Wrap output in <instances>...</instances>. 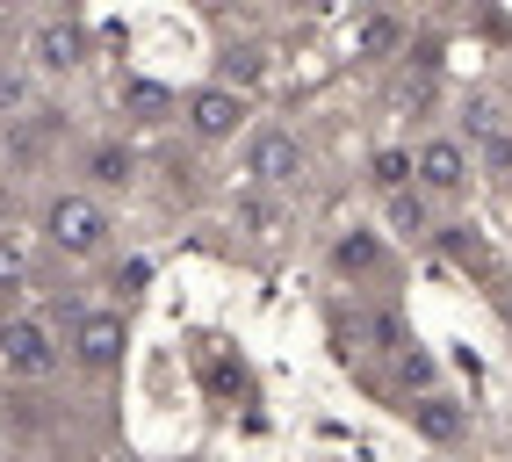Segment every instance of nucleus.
Segmentation results:
<instances>
[{
    "instance_id": "obj_14",
    "label": "nucleus",
    "mask_w": 512,
    "mask_h": 462,
    "mask_svg": "<svg viewBox=\"0 0 512 462\" xmlns=\"http://www.w3.org/2000/svg\"><path fill=\"white\" fill-rule=\"evenodd\" d=\"M224 80H231L238 94H253V87L267 80V51H260V44H231V51H224Z\"/></svg>"
},
{
    "instance_id": "obj_21",
    "label": "nucleus",
    "mask_w": 512,
    "mask_h": 462,
    "mask_svg": "<svg viewBox=\"0 0 512 462\" xmlns=\"http://www.w3.org/2000/svg\"><path fill=\"white\" fill-rule=\"evenodd\" d=\"M440 246H448V260H462V268H484V246H476L469 224H448V231H440Z\"/></svg>"
},
{
    "instance_id": "obj_8",
    "label": "nucleus",
    "mask_w": 512,
    "mask_h": 462,
    "mask_svg": "<svg viewBox=\"0 0 512 462\" xmlns=\"http://www.w3.org/2000/svg\"><path fill=\"white\" fill-rule=\"evenodd\" d=\"M123 347H130L123 311H94V318H80V333H73V354L87 361V369H116Z\"/></svg>"
},
{
    "instance_id": "obj_23",
    "label": "nucleus",
    "mask_w": 512,
    "mask_h": 462,
    "mask_svg": "<svg viewBox=\"0 0 512 462\" xmlns=\"http://www.w3.org/2000/svg\"><path fill=\"white\" fill-rule=\"evenodd\" d=\"M498 102H469V138H484V130H498Z\"/></svg>"
},
{
    "instance_id": "obj_18",
    "label": "nucleus",
    "mask_w": 512,
    "mask_h": 462,
    "mask_svg": "<svg viewBox=\"0 0 512 462\" xmlns=\"http://www.w3.org/2000/svg\"><path fill=\"white\" fill-rule=\"evenodd\" d=\"M368 167H375V188H404V181H412V152H397V145H383V152L368 159Z\"/></svg>"
},
{
    "instance_id": "obj_26",
    "label": "nucleus",
    "mask_w": 512,
    "mask_h": 462,
    "mask_svg": "<svg viewBox=\"0 0 512 462\" xmlns=\"http://www.w3.org/2000/svg\"><path fill=\"white\" fill-rule=\"evenodd\" d=\"M505 311H512V304H505Z\"/></svg>"
},
{
    "instance_id": "obj_22",
    "label": "nucleus",
    "mask_w": 512,
    "mask_h": 462,
    "mask_svg": "<svg viewBox=\"0 0 512 462\" xmlns=\"http://www.w3.org/2000/svg\"><path fill=\"white\" fill-rule=\"evenodd\" d=\"M145 282H152V260H123V268H116V289L123 296H138Z\"/></svg>"
},
{
    "instance_id": "obj_7",
    "label": "nucleus",
    "mask_w": 512,
    "mask_h": 462,
    "mask_svg": "<svg viewBox=\"0 0 512 462\" xmlns=\"http://www.w3.org/2000/svg\"><path fill=\"white\" fill-rule=\"evenodd\" d=\"M412 174H419V188H433V195H462V188H469V152H462L455 138H426L419 159H412Z\"/></svg>"
},
{
    "instance_id": "obj_11",
    "label": "nucleus",
    "mask_w": 512,
    "mask_h": 462,
    "mask_svg": "<svg viewBox=\"0 0 512 462\" xmlns=\"http://www.w3.org/2000/svg\"><path fill=\"white\" fill-rule=\"evenodd\" d=\"M123 116L130 123H166V116H174V94H166L159 80H130L123 87Z\"/></svg>"
},
{
    "instance_id": "obj_2",
    "label": "nucleus",
    "mask_w": 512,
    "mask_h": 462,
    "mask_svg": "<svg viewBox=\"0 0 512 462\" xmlns=\"http://www.w3.org/2000/svg\"><path fill=\"white\" fill-rule=\"evenodd\" d=\"M0 369L8 376H51L58 369V333L44 318H8L0 325Z\"/></svg>"
},
{
    "instance_id": "obj_13",
    "label": "nucleus",
    "mask_w": 512,
    "mask_h": 462,
    "mask_svg": "<svg viewBox=\"0 0 512 462\" xmlns=\"http://www.w3.org/2000/svg\"><path fill=\"white\" fill-rule=\"evenodd\" d=\"M383 195H390V231H404V239H426V231H433L419 188H383Z\"/></svg>"
},
{
    "instance_id": "obj_25",
    "label": "nucleus",
    "mask_w": 512,
    "mask_h": 462,
    "mask_svg": "<svg viewBox=\"0 0 512 462\" xmlns=\"http://www.w3.org/2000/svg\"><path fill=\"white\" fill-rule=\"evenodd\" d=\"M0 8H8V0H0Z\"/></svg>"
},
{
    "instance_id": "obj_16",
    "label": "nucleus",
    "mask_w": 512,
    "mask_h": 462,
    "mask_svg": "<svg viewBox=\"0 0 512 462\" xmlns=\"http://www.w3.org/2000/svg\"><path fill=\"white\" fill-rule=\"evenodd\" d=\"M29 102H37V80L15 73V65H0V116H29Z\"/></svg>"
},
{
    "instance_id": "obj_12",
    "label": "nucleus",
    "mask_w": 512,
    "mask_h": 462,
    "mask_svg": "<svg viewBox=\"0 0 512 462\" xmlns=\"http://www.w3.org/2000/svg\"><path fill=\"white\" fill-rule=\"evenodd\" d=\"M397 44H404L397 15H361V22H354V58H390Z\"/></svg>"
},
{
    "instance_id": "obj_15",
    "label": "nucleus",
    "mask_w": 512,
    "mask_h": 462,
    "mask_svg": "<svg viewBox=\"0 0 512 462\" xmlns=\"http://www.w3.org/2000/svg\"><path fill=\"white\" fill-rule=\"evenodd\" d=\"M390 354H397V376H404V390H433V376H440V369H433V354H426L419 340H397Z\"/></svg>"
},
{
    "instance_id": "obj_9",
    "label": "nucleus",
    "mask_w": 512,
    "mask_h": 462,
    "mask_svg": "<svg viewBox=\"0 0 512 462\" xmlns=\"http://www.w3.org/2000/svg\"><path fill=\"white\" fill-rule=\"evenodd\" d=\"M332 268L339 275H368V268H383V239H375V231H339V239H332Z\"/></svg>"
},
{
    "instance_id": "obj_10",
    "label": "nucleus",
    "mask_w": 512,
    "mask_h": 462,
    "mask_svg": "<svg viewBox=\"0 0 512 462\" xmlns=\"http://www.w3.org/2000/svg\"><path fill=\"white\" fill-rule=\"evenodd\" d=\"M87 174H94V188H130V181H138V152H130V145H94Z\"/></svg>"
},
{
    "instance_id": "obj_3",
    "label": "nucleus",
    "mask_w": 512,
    "mask_h": 462,
    "mask_svg": "<svg viewBox=\"0 0 512 462\" xmlns=\"http://www.w3.org/2000/svg\"><path fill=\"white\" fill-rule=\"evenodd\" d=\"M80 58H87V37H80V22H37L29 29V65H37L44 80H65V73H80Z\"/></svg>"
},
{
    "instance_id": "obj_1",
    "label": "nucleus",
    "mask_w": 512,
    "mask_h": 462,
    "mask_svg": "<svg viewBox=\"0 0 512 462\" xmlns=\"http://www.w3.org/2000/svg\"><path fill=\"white\" fill-rule=\"evenodd\" d=\"M44 239L65 253V260H94L109 246V210L94 203V195H58L44 210Z\"/></svg>"
},
{
    "instance_id": "obj_19",
    "label": "nucleus",
    "mask_w": 512,
    "mask_h": 462,
    "mask_svg": "<svg viewBox=\"0 0 512 462\" xmlns=\"http://www.w3.org/2000/svg\"><path fill=\"white\" fill-rule=\"evenodd\" d=\"M238 224H246L253 239H275V231H282V210L260 203V195H246V203H238Z\"/></svg>"
},
{
    "instance_id": "obj_5",
    "label": "nucleus",
    "mask_w": 512,
    "mask_h": 462,
    "mask_svg": "<svg viewBox=\"0 0 512 462\" xmlns=\"http://www.w3.org/2000/svg\"><path fill=\"white\" fill-rule=\"evenodd\" d=\"M246 174L260 188H289L303 174V145L289 138V130H253V145H246Z\"/></svg>"
},
{
    "instance_id": "obj_6",
    "label": "nucleus",
    "mask_w": 512,
    "mask_h": 462,
    "mask_svg": "<svg viewBox=\"0 0 512 462\" xmlns=\"http://www.w3.org/2000/svg\"><path fill=\"white\" fill-rule=\"evenodd\" d=\"M404 419H412V434L433 441V448H455V441L469 434V412H462L455 398H440V390H419V398L404 405Z\"/></svg>"
},
{
    "instance_id": "obj_24",
    "label": "nucleus",
    "mask_w": 512,
    "mask_h": 462,
    "mask_svg": "<svg viewBox=\"0 0 512 462\" xmlns=\"http://www.w3.org/2000/svg\"><path fill=\"white\" fill-rule=\"evenodd\" d=\"M275 8H296V0H275Z\"/></svg>"
},
{
    "instance_id": "obj_20",
    "label": "nucleus",
    "mask_w": 512,
    "mask_h": 462,
    "mask_svg": "<svg viewBox=\"0 0 512 462\" xmlns=\"http://www.w3.org/2000/svg\"><path fill=\"white\" fill-rule=\"evenodd\" d=\"M469 145L484 152V167H491V174H512V130H505V123L484 130V138H469Z\"/></svg>"
},
{
    "instance_id": "obj_4",
    "label": "nucleus",
    "mask_w": 512,
    "mask_h": 462,
    "mask_svg": "<svg viewBox=\"0 0 512 462\" xmlns=\"http://www.w3.org/2000/svg\"><path fill=\"white\" fill-rule=\"evenodd\" d=\"M188 123H195V138L224 145V138H238V123H246V94H238L231 80L224 87H195L188 94Z\"/></svg>"
},
{
    "instance_id": "obj_17",
    "label": "nucleus",
    "mask_w": 512,
    "mask_h": 462,
    "mask_svg": "<svg viewBox=\"0 0 512 462\" xmlns=\"http://www.w3.org/2000/svg\"><path fill=\"white\" fill-rule=\"evenodd\" d=\"M29 282V246L15 231H0V289H22Z\"/></svg>"
}]
</instances>
